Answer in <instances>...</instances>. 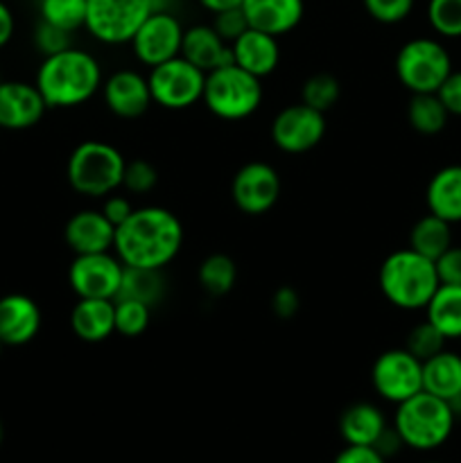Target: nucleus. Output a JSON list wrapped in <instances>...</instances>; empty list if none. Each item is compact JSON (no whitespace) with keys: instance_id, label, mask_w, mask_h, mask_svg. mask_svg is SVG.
<instances>
[{"instance_id":"obj_1","label":"nucleus","mask_w":461,"mask_h":463,"mask_svg":"<svg viewBox=\"0 0 461 463\" xmlns=\"http://www.w3.org/2000/svg\"><path fill=\"white\" fill-rule=\"evenodd\" d=\"M183 226L179 217L161 206L134 208L129 220L116 226L113 253L125 267L161 269L179 256Z\"/></svg>"},{"instance_id":"obj_2","label":"nucleus","mask_w":461,"mask_h":463,"mask_svg":"<svg viewBox=\"0 0 461 463\" xmlns=\"http://www.w3.org/2000/svg\"><path fill=\"white\" fill-rule=\"evenodd\" d=\"M34 84L48 109L80 107L102 89V66L86 50L68 48L43 57Z\"/></svg>"},{"instance_id":"obj_3","label":"nucleus","mask_w":461,"mask_h":463,"mask_svg":"<svg viewBox=\"0 0 461 463\" xmlns=\"http://www.w3.org/2000/svg\"><path fill=\"white\" fill-rule=\"evenodd\" d=\"M378 285L393 307L414 312L425 310L441 283L434 260L407 247L384 258L378 271Z\"/></svg>"},{"instance_id":"obj_4","label":"nucleus","mask_w":461,"mask_h":463,"mask_svg":"<svg viewBox=\"0 0 461 463\" xmlns=\"http://www.w3.org/2000/svg\"><path fill=\"white\" fill-rule=\"evenodd\" d=\"M456 416L450 402L432 396L428 392H419L396 405L393 414V430L400 437L402 446L419 452H429L441 448L452 437Z\"/></svg>"},{"instance_id":"obj_5","label":"nucleus","mask_w":461,"mask_h":463,"mask_svg":"<svg viewBox=\"0 0 461 463\" xmlns=\"http://www.w3.org/2000/svg\"><path fill=\"white\" fill-rule=\"evenodd\" d=\"M125 156L104 140H84L68 156L66 176L75 193L84 197H107L122 188Z\"/></svg>"},{"instance_id":"obj_6","label":"nucleus","mask_w":461,"mask_h":463,"mask_svg":"<svg viewBox=\"0 0 461 463\" xmlns=\"http://www.w3.org/2000/svg\"><path fill=\"white\" fill-rule=\"evenodd\" d=\"M260 77L242 71L235 63L206 72L203 98L208 111L220 120L238 122L253 116L262 104Z\"/></svg>"},{"instance_id":"obj_7","label":"nucleus","mask_w":461,"mask_h":463,"mask_svg":"<svg viewBox=\"0 0 461 463\" xmlns=\"http://www.w3.org/2000/svg\"><path fill=\"white\" fill-rule=\"evenodd\" d=\"M396 77L409 93H437L438 86L450 75L452 57L446 45L429 36L411 39L398 50Z\"/></svg>"},{"instance_id":"obj_8","label":"nucleus","mask_w":461,"mask_h":463,"mask_svg":"<svg viewBox=\"0 0 461 463\" xmlns=\"http://www.w3.org/2000/svg\"><path fill=\"white\" fill-rule=\"evenodd\" d=\"M152 102L167 111H183L193 104L202 102L206 72L179 57L154 66L147 75Z\"/></svg>"},{"instance_id":"obj_9","label":"nucleus","mask_w":461,"mask_h":463,"mask_svg":"<svg viewBox=\"0 0 461 463\" xmlns=\"http://www.w3.org/2000/svg\"><path fill=\"white\" fill-rule=\"evenodd\" d=\"M149 0H86V30L104 45L129 43L145 18Z\"/></svg>"},{"instance_id":"obj_10","label":"nucleus","mask_w":461,"mask_h":463,"mask_svg":"<svg viewBox=\"0 0 461 463\" xmlns=\"http://www.w3.org/2000/svg\"><path fill=\"white\" fill-rule=\"evenodd\" d=\"M371 384L382 401L400 405L423 392V362L407 348L384 351L371 366Z\"/></svg>"},{"instance_id":"obj_11","label":"nucleus","mask_w":461,"mask_h":463,"mask_svg":"<svg viewBox=\"0 0 461 463\" xmlns=\"http://www.w3.org/2000/svg\"><path fill=\"white\" fill-rule=\"evenodd\" d=\"M125 265L111 251L75 256L68 267V283L80 298H111L116 301Z\"/></svg>"},{"instance_id":"obj_12","label":"nucleus","mask_w":461,"mask_h":463,"mask_svg":"<svg viewBox=\"0 0 461 463\" xmlns=\"http://www.w3.org/2000/svg\"><path fill=\"white\" fill-rule=\"evenodd\" d=\"M181 43H183V25L172 12L149 14L129 41L134 57L147 68L179 57Z\"/></svg>"},{"instance_id":"obj_13","label":"nucleus","mask_w":461,"mask_h":463,"mask_svg":"<svg viewBox=\"0 0 461 463\" xmlns=\"http://www.w3.org/2000/svg\"><path fill=\"white\" fill-rule=\"evenodd\" d=\"M325 136V116L298 102L276 113L271 122V140L285 154H306Z\"/></svg>"},{"instance_id":"obj_14","label":"nucleus","mask_w":461,"mask_h":463,"mask_svg":"<svg viewBox=\"0 0 461 463\" xmlns=\"http://www.w3.org/2000/svg\"><path fill=\"white\" fill-rule=\"evenodd\" d=\"M230 197L244 215H265L280 197V176L269 163L251 161L235 172L230 181Z\"/></svg>"},{"instance_id":"obj_15","label":"nucleus","mask_w":461,"mask_h":463,"mask_svg":"<svg viewBox=\"0 0 461 463\" xmlns=\"http://www.w3.org/2000/svg\"><path fill=\"white\" fill-rule=\"evenodd\" d=\"M102 93L108 111L122 120H136V118L145 116L154 104L147 77L131 68L111 72L104 80Z\"/></svg>"},{"instance_id":"obj_16","label":"nucleus","mask_w":461,"mask_h":463,"mask_svg":"<svg viewBox=\"0 0 461 463\" xmlns=\"http://www.w3.org/2000/svg\"><path fill=\"white\" fill-rule=\"evenodd\" d=\"M45 111H48V104L36 84L0 80V129H30V127L39 125Z\"/></svg>"},{"instance_id":"obj_17","label":"nucleus","mask_w":461,"mask_h":463,"mask_svg":"<svg viewBox=\"0 0 461 463\" xmlns=\"http://www.w3.org/2000/svg\"><path fill=\"white\" fill-rule=\"evenodd\" d=\"M63 240L75 256L111 251L116 240V226L102 215V211H77L63 226Z\"/></svg>"},{"instance_id":"obj_18","label":"nucleus","mask_w":461,"mask_h":463,"mask_svg":"<svg viewBox=\"0 0 461 463\" xmlns=\"http://www.w3.org/2000/svg\"><path fill=\"white\" fill-rule=\"evenodd\" d=\"M41 310L25 294H7L0 298V342L5 346H25L39 335Z\"/></svg>"},{"instance_id":"obj_19","label":"nucleus","mask_w":461,"mask_h":463,"mask_svg":"<svg viewBox=\"0 0 461 463\" xmlns=\"http://www.w3.org/2000/svg\"><path fill=\"white\" fill-rule=\"evenodd\" d=\"M242 12L249 27L278 39L296 30L306 14V3L303 0H242Z\"/></svg>"},{"instance_id":"obj_20","label":"nucleus","mask_w":461,"mask_h":463,"mask_svg":"<svg viewBox=\"0 0 461 463\" xmlns=\"http://www.w3.org/2000/svg\"><path fill=\"white\" fill-rule=\"evenodd\" d=\"M230 50H233L235 66L260 77V80L271 75L280 63L278 39L267 32L253 30V27H249L240 39H235L230 43Z\"/></svg>"},{"instance_id":"obj_21","label":"nucleus","mask_w":461,"mask_h":463,"mask_svg":"<svg viewBox=\"0 0 461 463\" xmlns=\"http://www.w3.org/2000/svg\"><path fill=\"white\" fill-rule=\"evenodd\" d=\"M181 57L202 68L203 72H211L233 63V50L212 25H193L183 30Z\"/></svg>"},{"instance_id":"obj_22","label":"nucleus","mask_w":461,"mask_h":463,"mask_svg":"<svg viewBox=\"0 0 461 463\" xmlns=\"http://www.w3.org/2000/svg\"><path fill=\"white\" fill-rule=\"evenodd\" d=\"M71 328L86 344L107 342L116 333V301L80 298L71 312Z\"/></svg>"},{"instance_id":"obj_23","label":"nucleus","mask_w":461,"mask_h":463,"mask_svg":"<svg viewBox=\"0 0 461 463\" xmlns=\"http://www.w3.org/2000/svg\"><path fill=\"white\" fill-rule=\"evenodd\" d=\"M387 419L382 410L371 402H355L348 405L339 416V434L346 446H371L378 443L382 432L387 430Z\"/></svg>"},{"instance_id":"obj_24","label":"nucleus","mask_w":461,"mask_h":463,"mask_svg":"<svg viewBox=\"0 0 461 463\" xmlns=\"http://www.w3.org/2000/svg\"><path fill=\"white\" fill-rule=\"evenodd\" d=\"M425 203L432 215L459 224L461 222V165H446L429 179Z\"/></svg>"},{"instance_id":"obj_25","label":"nucleus","mask_w":461,"mask_h":463,"mask_svg":"<svg viewBox=\"0 0 461 463\" xmlns=\"http://www.w3.org/2000/svg\"><path fill=\"white\" fill-rule=\"evenodd\" d=\"M423 392L450 402L461 393V355L443 348L423 362Z\"/></svg>"},{"instance_id":"obj_26","label":"nucleus","mask_w":461,"mask_h":463,"mask_svg":"<svg viewBox=\"0 0 461 463\" xmlns=\"http://www.w3.org/2000/svg\"><path fill=\"white\" fill-rule=\"evenodd\" d=\"M425 319L441 330L446 339H461V288L438 285L434 297L425 306Z\"/></svg>"},{"instance_id":"obj_27","label":"nucleus","mask_w":461,"mask_h":463,"mask_svg":"<svg viewBox=\"0 0 461 463\" xmlns=\"http://www.w3.org/2000/svg\"><path fill=\"white\" fill-rule=\"evenodd\" d=\"M452 247V224L441 217L428 213L420 217L409 231V249H414L420 256L437 260L441 253Z\"/></svg>"},{"instance_id":"obj_28","label":"nucleus","mask_w":461,"mask_h":463,"mask_svg":"<svg viewBox=\"0 0 461 463\" xmlns=\"http://www.w3.org/2000/svg\"><path fill=\"white\" fill-rule=\"evenodd\" d=\"M165 297V279L161 269H138V267H125L122 283L116 298H129V301L145 303L156 307Z\"/></svg>"},{"instance_id":"obj_29","label":"nucleus","mask_w":461,"mask_h":463,"mask_svg":"<svg viewBox=\"0 0 461 463\" xmlns=\"http://www.w3.org/2000/svg\"><path fill=\"white\" fill-rule=\"evenodd\" d=\"M450 113L446 111L437 93H411L407 104V122L423 136H437L446 129Z\"/></svg>"},{"instance_id":"obj_30","label":"nucleus","mask_w":461,"mask_h":463,"mask_svg":"<svg viewBox=\"0 0 461 463\" xmlns=\"http://www.w3.org/2000/svg\"><path fill=\"white\" fill-rule=\"evenodd\" d=\"M199 285L211 297H226L235 288L238 280V267L235 260L226 253H211L199 265Z\"/></svg>"},{"instance_id":"obj_31","label":"nucleus","mask_w":461,"mask_h":463,"mask_svg":"<svg viewBox=\"0 0 461 463\" xmlns=\"http://www.w3.org/2000/svg\"><path fill=\"white\" fill-rule=\"evenodd\" d=\"M41 21L66 32H77L86 25V0H41Z\"/></svg>"},{"instance_id":"obj_32","label":"nucleus","mask_w":461,"mask_h":463,"mask_svg":"<svg viewBox=\"0 0 461 463\" xmlns=\"http://www.w3.org/2000/svg\"><path fill=\"white\" fill-rule=\"evenodd\" d=\"M339 95H342V84L330 72H316V75L307 77L301 86V102L321 113L333 109Z\"/></svg>"},{"instance_id":"obj_33","label":"nucleus","mask_w":461,"mask_h":463,"mask_svg":"<svg viewBox=\"0 0 461 463\" xmlns=\"http://www.w3.org/2000/svg\"><path fill=\"white\" fill-rule=\"evenodd\" d=\"M152 321V307L145 303L116 298V333L122 337H140Z\"/></svg>"},{"instance_id":"obj_34","label":"nucleus","mask_w":461,"mask_h":463,"mask_svg":"<svg viewBox=\"0 0 461 463\" xmlns=\"http://www.w3.org/2000/svg\"><path fill=\"white\" fill-rule=\"evenodd\" d=\"M428 21L443 39H461V0H429Z\"/></svg>"},{"instance_id":"obj_35","label":"nucleus","mask_w":461,"mask_h":463,"mask_svg":"<svg viewBox=\"0 0 461 463\" xmlns=\"http://www.w3.org/2000/svg\"><path fill=\"white\" fill-rule=\"evenodd\" d=\"M446 342L447 339L443 337L441 330L434 328V326L425 319L409 330V335H407L405 339V348L411 355L419 357L420 362H425L429 360V357L437 355V353H441L443 348H446Z\"/></svg>"},{"instance_id":"obj_36","label":"nucleus","mask_w":461,"mask_h":463,"mask_svg":"<svg viewBox=\"0 0 461 463\" xmlns=\"http://www.w3.org/2000/svg\"><path fill=\"white\" fill-rule=\"evenodd\" d=\"M158 184V172L145 158H134V161H127L125 165V176H122V188L129 190L134 194H147L156 188Z\"/></svg>"},{"instance_id":"obj_37","label":"nucleus","mask_w":461,"mask_h":463,"mask_svg":"<svg viewBox=\"0 0 461 463\" xmlns=\"http://www.w3.org/2000/svg\"><path fill=\"white\" fill-rule=\"evenodd\" d=\"M362 3H364L366 14L373 21L384 23V25H396L409 16L416 0H362Z\"/></svg>"},{"instance_id":"obj_38","label":"nucleus","mask_w":461,"mask_h":463,"mask_svg":"<svg viewBox=\"0 0 461 463\" xmlns=\"http://www.w3.org/2000/svg\"><path fill=\"white\" fill-rule=\"evenodd\" d=\"M34 45L43 57H50V54H57L72 48V34L61 30V27H54L50 23L39 21V25L34 30Z\"/></svg>"},{"instance_id":"obj_39","label":"nucleus","mask_w":461,"mask_h":463,"mask_svg":"<svg viewBox=\"0 0 461 463\" xmlns=\"http://www.w3.org/2000/svg\"><path fill=\"white\" fill-rule=\"evenodd\" d=\"M212 16H215L212 18V27H215V32L226 41V43H233L235 39H240V36L249 30V23L242 7L224 9V12L212 14Z\"/></svg>"},{"instance_id":"obj_40","label":"nucleus","mask_w":461,"mask_h":463,"mask_svg":"<svg viewBox=\"0 0 461 463\" xmlns=\"http://www.w3.org/2000/svg\"><path fill=\"white\" fill-rule=\"evenodd\" d=\"M441 285H459L461 288V247L452 244L446 253L434 260Z\"/></svg>"},{"instance_id":"obj_41","label":"nucleus","mask_w":461,"mask_h":463,"mask_svg":"<svg viewBox=\"0 0 461 463\" xmlns=\"http://www.w3.org/2000/svg\"><path fill=\"white\" fill-rule=\"evenodd\" d=\"M437 95L450 116L461 118V71H452L438 86Z\"/></svg>"},{"instance_id":"obj_42","label":"nucleus","mask_w":461,"mask_h":463,"mask_svg":"<svg viewBox=\"0 0 461 463\" xmlns=\"http://www.w3.org/2000/svg\"><path fill=\"white\" fill-rule=\"evenodd\" d=\"M298 307H301V298H298L296 289L289 288V285L278 288L274 292V297H271V310H274V315L278 319H292V317H296Z\"/></svg>"},{"instance_id":"obj_43","label":"nucleus","mask_w":461,"mask_h":463,"mask_svg":"<svg viewBox=\"0 0 461 463\" xmlns=\"http://www.w3.org/2000/svg\"><path fill=\"white\" fill-rule=\"evenodd\" d=\"M99 211H102V215L107 217L113 226H120L122 222L129 220V215L134 213V206H131V202L127 197H122V194L118 193H111L104 197V203Z\"/></svg>"},{"instance_id":"obj_44","label":"nucleus","mask_w":461,"mask_h":463,"mask_svg":"<svg viewBox=\"0 0 461 463\" xmlns=\"http://www.w3.org/2000/svg\"><path fill=\"white\" fill-rule=\"evenodd\" d=\"M333 463H387V459L371 446H346Z\"/></svg>"},{"instance_id":"obj_45","label":"nucleus","mask_w":461,"mask_h":463,"mask_svg":"<svg viewBox=\"0 0 461 463\" xmlns=\"http://www.w3.org/2000/svg\"><path fill=\"white\" fill-rule=\"evenodd\" d=\"M14 27H16V23H14L12 9L0 0V48H5L12 41Z\"/></svg>"},{"instance_id":"obj_46","label":"nucleus","mask_w":461,"mask_h":463,"mask_svg":"<svg viewBox=\"0 0 461 463\" xmlns=\"http://www.w3.org/2000/svg\"><path fill=\"white\" fill-rule=\"evenodd\" d=\"M206 12L217 14L224 12V9H233V7H242V0H197Z\"/></svg>"},{"instance_id":"obj_47","label":"nucleus","mask_w":461,"mask_h":463,"mask_svg":"<svg viewBox=\"0 0 461 463\" xmlns=\"http://www.w3.org/2000/svg\"><path fill=\"white\" fill-rule=\"evenodd\" d=\"M152 12H172L179 5V0H149Z\"/></svg>"},{"instance_id":"obj_48","label":"nucleus","mask_w":461,"mask_h":463,"mask_svg":"<svg viewBox=\"0 0 461 463\" xmlns=\"http://www.w3.org/2000/svg\"><path fill=\"white\" fill-rule=\"evenodd\" d=\"M450 407H452V411H455L456 419H461V393H459V396H456V398H452Z\"/></svg>"},{"instance_id":"obj_49","label":"nucleus","mask_w":461,"mask_h":463,"mask_svg":"<svg viewBox=\"0 0 461 463\" xmlns=\"http://www.w3.org/2000/svg\"><path fill=\"white\" fill-rule=\"evenodd\" d=\"M3 439H5V428L3 423H0V446H3Z\"/></svg>"},{"instance_id":"obj_50","label":"nucleus","mask_w":461,"mask_h":463,"mask_svg":"<svg viewBox=\"0 0 461 463\" xmlns=\"http://www.w3.org/2000/svg\"><path fill=\"white\" fill-rule=\"evenodd\" d=\"M3 348H5V344H3V342H0V353H3Z\"/></svg>"},{"instance_id":"obj_51","label":"nucleus","mask_w":461,"mask_h":463,"mask_svg":"<svg viewBox=\"0 0 461 463\" xmlns=\"http://www.w3.org/2000/svg\"><path fill=\"white\" fill-rule=\"evenodd\" d=\"M425 463H441V461H425Z\"/></svg>"}]
</instances>
